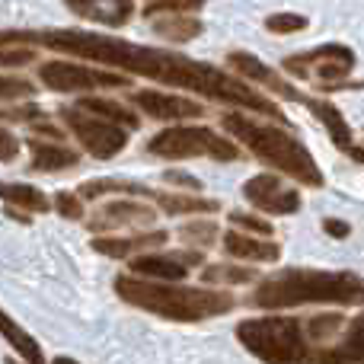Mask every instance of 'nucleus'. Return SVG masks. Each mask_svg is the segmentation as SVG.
<instances>
[{"label": "nucleus", "mask_w": 364, "mask_h": 364, "mask_svg": "<svg viewBox=\"0 0 364 364\" xmlns=\"http://www.w3.org/2000/svg\"><path fill=\"white\" fill-rule=\"evenodd\" d=\"M0 336H4L6 342H10L13 348H16L19 355H23L29 364H45V358H42V348H38V342L32 339L26 329H19V323L13 320L10 314H4L0 310Z\"/></svg>", "instance_id": "a211bd4d"}, {"label": "nucleus", "mask_w": 364, "mask_h": 364, "mask_svg": "<svg viewBox=\"0 0 364 364\" xmlns=\"http://www.w3.org/2000/svg\"><path fill=\"white\" fill-rule=\"evenodd\" d=\"M32 93V83L23 77H0V100H23Z\"/></svg>", "instance_id": "c85d7f7f"}, {"label": "nucleus", "mask_w": 364, "mask_h": 364, "mask_svg": "<svg viewBox=\"0 0 364 364\" xmlns=\"http://www.w3.org/2000/svg\"><path fill=\"white\" fill-rule=\"evenodd\" d=\"M132 102L138 109H144L151 119H160V122L198 119L201 115L198 102L182 100V96H173V93H157V90H141V93H132Z\"/></svg>", "instance_id": "9b49d317"}, {"label": "nucleus", "mask_w": 364, "mask_h": 364, "mask_svg": "<svg viewBox=\"0 0 364 364\" xmlns=\"http://www.w3.org/2000/svg\"><path fill=\"white\" fill-rule=\"evenodd\" d=\"M109 192H128V195H147L154 198V188L138 186V182H125V179H90L80 186V198H100Z\"/></svg>", "instance_id": "4be33fe9"}, {"label": "nucleus", "mask_w": 364, "mask_h": 364, "mask_svg": "<svg viewBox=\"0 0 364 364\" xmlns=\"http://www.w3.org/2000/svg\"><path fill=\"white\" fill-rule=\"evenodd\" d=\"M19 154V141L13 138L6 128H0V164H6V160H13Z\"/></svg>", "instance_id": "2f4dec72"}, {"label": "nucleus", "mask_w": 364, "mask_h": 364, "mask_svg": "<svg viewBox=\"0 0 364 364\" xmlns=\"http://www.w3.org/2000/svg\"><path fill=\"white\" fill-rule=\"evenodd\" d=\"M179 237L188 246H208L218 237V227H214V220H188V224L179 227Z\"/></svg>", "instance_id": "b1692460"}, {"label": "nucleus", "mask_w": 364, "mask_h": 364, "mask_svg": "<svg viewBox=\"0 0 364 364\" xmlns=\"http://www.w3.org/2000/svg\"><path fill=\"white\" fill-rule=\"evenodd\" d=\"M265 29L278 32V36H284V32H301V29H307V19L297 16V13H275V16L265 19Z\"/></svg>", "instance_id": "a878e982"}, {"label": "nucleus", "mask_w": 364, "mask_h": 364, "mask_svg": "<svg viewBox=\"0 0 364 364\" xmlns=\"http://www.w3.org/2000/svg\"><path fill=\"white\" fill-rule=\"evenodd\" d=\"M230 220H233L237 227H246V230L265 233V237L272 233V224H269V220H259V218H252V214H240V211H233V214H230Z\"/></svg>", "instance_id": "7c9ffc66"}, {"label": "nucleus", "mask_w": 364, "mask_h": 364, "mask_svg": "<svg viewBox=\"0 0 364 364\" xmlns=\"http://www.w3.org/2000/svg\"><path fill=\"white\" fill-rule=\"evenodd\" d=\"M166 243V230L157 233H144V237H125V240H93V250L102 252V256H132L134 250H144V246H164Z\"/></svg>", "instance_id": "6ab92c4d"}, {"label": "nucleus", "mask_w": 364, "mask_h": 364, "mask_svg": "<svg viewBox=\"0 0 364 364\" xmlns=\"http://www.w3.org/2000/svg\"><path fill=\"white\" fill-rule=\"evenodd\" d=\"M157 29H160V36L173 38V42H186V38L198 36L201 26L195 23V19H188V16H179V19H164Z\"/></svg>", "instance_id": "393cba45"}, {"label": "nucleus", "mask_w": 364, "mask_h": 364, "mask_svg": "<svg viewBox=\"0 0 364 364\" xmlns=\"http://www.w3.org/2000/svg\"><path fill=\"white\" fill-rule=\"evenodd\" d=\"M51 364H77V361H74V358H55Z\"/></svg>", "instance_id": "c9c22d12"}, {"label": "nucleus", "mask_w": 364, "mask_h": 364, "mask_svg": "<svg viewBox=\"0 0 364 364\" xmlns=\"http://www.w3.org/2000/svg\"><path fill=\"white\" fill-rule=\"evenodd\" d=\"M157 220V211L144 201H112V205L100 208L93 220H87L90 230H112V227H147Z\"/></svg>", "instance_id": "f8f14e48"}, {"label": "nucleus", "mask_w": 364, "mask_h": 364, "mask_svg": "<svg viewBox=\"0 0 364 364\" xmlns=\"http://www.w3.org/2000/svg\"><path fill=\"white\" fill-rule=\"evenodd\" d=\"M192 265H201V252H154V256L132 259V275L157 278V282H179L188 275Z\"/></svg>", "instance_id": "1a4fd4ad"}, {"label": "nucleus", "mask_w": 364, "mask_h": 364, "mask_svg": "<svg viewBox=\"0 0 364 364\" xmlns=\"http://www.w3.org/2000/svg\"><path fill=\"white\" fill-rule=\"evenodd\" d=\"M0 198L6 205H16V208H26V211H48V198L45 192L32 186H23V182H0Z\"/></svg>", "instance_id": "412c9836"}, {"label": "nucleus", "mask_w": 364, "mask_h": 364, "mask_svg": "<svg viewBox=\"0 0 364 364\" xmlns=\"http://www.w3.org/2000/svg\"><path fill=\"white\" fill-rule=\"evenodd\" d=\"M147 151L154 157H166V160H186V157H214V160H237L240 147L230 144L227 138L214 134L211 128L201 125H179V128H166L157 138L151 141Z\"/></svg>", "instance_id": "39448f33"}, {"label": "nucleus", "mask_w": 364, "mask_h": 364, "mask_svg": "<svg viewBox=\"0 0 364 364\" xmlns=\"http://www.w3.org/2000/svg\"><path fill=\"white\" fill-rule=\"evenodd\" d=\"M32 61V51L16 48V51H0V68H19V64H29Z\"/></svg>", "instance_id": "473e14b6"}, {"label": "nucleus", "mask_w": 364, "mask_h": 364, "mask_svg": "<svg viewBox=\"0 0 364 364\" xmlns=\"http://www.w3.org/2000/svg\"><path fill=\"white\" fill-rule=\"evenodd\" d=\"M55 208L61 211V218H68V220H80L83 218V198L77 192H58Z\"/></svg>", "instance_id": "cd10ccee"}, {"label": "nucleus", "mask_w": 364, "mask_h": 364, "mask_svg": "<svg viewBox=\"0 0 364 364\" xmlns=\"http://www.w3.org/2000/svg\"><path fill=\"white\" fill-rule=\"evenodd\" d=\"M310 109H314V115L326 125V132H329V138H333V144L336 147H342V151L348 154V157L355 160V164H361V147H358V141H355V134H352V128H348V122L342 119V112L333 106V102H310Z\"/></svg>", "instance_id": "ddd939ff"}, {"label": "nucleus", "mask_w": 364, "mask_h": 364, "mask_svg": "<svg viewBox=\"0 0 364 364\" xmlns=\"http://www.w3.org/2000/svg\"><path fill=\"white\" fill-rule=\"evenodd\" d=\"M252 272L246 269H233V265H211V269H205V282H227V284H243L250 282Z\"/></svg>", "instance_id": "bb28decb"}, {"label": "nucleus", "mask_w": 364, "mask_h": 364, "mask_svg": "<svg viewBox=\"0 0 364 364\" xmlns=\"http://www.w3.org/2000/svg\"><path fill=\"white\" fill-rule=\"evenodd\" d=\"M243 195L252 208L265 214H294L301 208V195L275 173H259L243 186Z\"/></svg>", "instance_id": "6e6552de"}, {"label": "nucleus", "mask_w": 364, "mask_h": 364, "mask_svg": "<svg viewBox=\"0 0 364 364\" xmlns=\"http://www.w3.org/2000/svg\"><path fill=\"white\" fill-rule=\"evenodd\" d=\"M32 170L38 173H55V170H68V166H77L80 154L68 151L61 144H51V141H38L32 138Z\"/></svg>", "instance_id": "dca6fc26"}, {"label": "nucleus", "mask_w": 364, "mask_h": 364, "mask_svg": "<svg viewBox=\"0 0 364 364\" xmlns=\"http://www.w3.org/2000/svg\"><path fill=\"white\" fill-rule=\"evenodd\" d=\"M237 339L265 364H320V348H310L304 339L301 320H246L237 326Z\"/></svg>", "instance_id": "20e7f679"}, {"label": "nucleus", "mask_w": 364, "mask_h": 364, "mask_svg": "<svg viewBox=\"0 0 364 364\" xmlns=\"http://www.w3.org/2000/svg\"><path fill=\"white\" fill-rule=\"evenodd\" d=\"M230 64L240 70L243 77H252V80H259V83H265V87L272 90V93H278V96H284V100H301V93H297L294 87H288L284 80H278V74L272 68H265L259 58H252V55H246V51H233L230 55Z\"/></svg>", "instance_id": "4468645a"}, {"label": "nucleus", "mask_w": 364, "mask_h": 364, "mask_svg": "<svg viewBox=\"0 0 364 364\" xmlns=\"http://www.w3.org/2000/svg\"><path fill=\"white\" fill-rule=\"evenodd\" d=\"M201 0H160V4H154L151 10H147V16H157V13H188V10H198Z\"/></svg>", "instance_id": "c756f323"}, {"label": "nucleus", "mask_w": 364, "mask_h": 364, "mask_svg": "<svg viewBox=\"0 0 364 364\" xmlns=\"http://www.w3.org/2000/svg\"><path fill=\"white\" fill-rule=\"evenodd\" d=\"M224 128L240 141L246 144L265 166L272 170H282L284 176L304 182V186H314L320 188L323 186V173L316 166L314 154L294 138V134L282 132L275 125H265V122H256V119H246V115H224Z\"/></svg>", "instance_id": "7ed1b4c3"}, {"label": "nucleus", "mask_w": 364, "mask_h": 364, "mask_svg": "<svg viewBox=\"0 0 364 364\" xmlns=\"http://www.w3.org/2000/svg\"><path fill=\"white\" fill-rule=\"evenodd\" d=\"M326 233L329 237H348V224H339V220H326Z\"/></svg>", "instance_id": "72a5a7b5"}, {"label": "nucleus", "mask_w": 364, "mask_h": 364, "mask_svg": "<svg viewBox=\"0 0 364 364\" xmlns=\"http://www.w3.org/2000/svg\"><path fill=\"white\" fill-rule=\"evenodd\" d=\"M224 250L237 259H252V262H275V259L282 256V246L265 243V240L243 237V233H237V230H230L224 237Z\"/></svg>", "instance_id": "f3484780"}, {"label": "nucleus", "mask_w": 364, "mask_h": 364, "mask_svg": "<svg viewBox=\"0 0 364 364\" xmlns=\"http://www.w3.org/2000/svg\"><path fill=\"white\" fill-rule=\"evenodd\" d=\"M166 179L179 182V186H188V188H201V182H198V179H192V176H182V173H166Z\"/></svg>", "instance_id": "f704fd0d"}, {"label": "nucleus", "mask_w": 364, "mask_h": 364, "mask_svg": "<svg viewBox=\"0 0 364 364\" xmlns=\"http://www.w3.org/2000/svg\"><path fill=\"white\" fill-rule=\"evenodd\" d=\"M115 291L134 307H144L166 320L198 323L208 316H220L233 310V297L224 291H201V288H176L173 282H141L138 275H119Z\"/></svg>", "instance_id": "f03ea898"}, {"label": "nucleus", "mask_w": 364, "mask_h": 364, "mask_svg": "<svg viewBox=\"0 0 364 364\" xmlns=\"http://www.w3.org/2000/svg\"><path fill=\"white\" fill-rule=\"evenodd\" d=\"M364 284L355 272H314L288 269L265 278L252 294L256 307L284 310L301 304H361Z\"/></svg>", "instance_id": "f257e3e1"}, {"label": "nucleus", "mask_w": 364, "mask_h": 364, "mask_svg": "<svg viewBox=\"0 0 364 364\" xmlns=\"http://www.w3.org/2000/svg\"><path fill=\"white\" fill-rule=\"evenodd\" d=\"M288 61H294V64H316V74H314L316 83L333 87V83H339L342 77L352 70L355 55H352V48H346V45H323V48L307 51V55L288 58Z\"/></svg>", "instance_id": "9d476101"}, {"label": "nucleus", "mask_w": 364, "mask_h": 364, "mask_svg": "<svg viewBox=\"0 0 364 364\" xmlns=\"http://www.w3.org/2000/svg\"><path fill=\"white\" fill-rule=\"evenodd\" d=\"M64 122H68L70 132L80 138V144L87 147L90 157H96V160H112L115 154H122L128 144V132L122 125L100 119V115H90L77 106L64 112Z\"/></svg>", "instance_id": "423d86ee"}, {"label": "nucleus", "mask_w": 364, "mask_h": 364, "mask_svg": "<svg viewBox=\"0 0 364 364\" xmlns=\"http://www.w3.org/2000/svg\"><path fill=\"white\" fill-rule=\"evenodd\" d=\"M154 201L164 208L166 214H208V211H218V201H208V198H195V195H157L154 192Z\"/></svg>", "instance_id": "5701e85b"}, {"label": "nucleus", "mask_w": 364, "mask_h": 364, "mask_svg": "<svg viewBox=\"0 0 364 364\" xmlns=\"http://www.w3.org/2000/svg\"><path fill=\"white\" fill-rule=\"evenodd\" d=\"M77 109H83V112H90V115H100V119H106V122H115V125H122V128H138V115L128 112L125 106H119V102H112V100L87 96V100L77 102Z\"/></svg>", "instance_id": "aec40b11"}, {"label": "nucleus", "mask_w": 364, "mask_h": 364, "mask_svg": "<svg viewBox=\"0 0 364 364\" xmlns=\"http://www.w3.org/2000/svg\"><path fill=\"white\" fill-rule=\"evenodd\" d=\"M70 10L102 26H122L132 16V0H70Z\"/></svg>", "instance_id": "2eb2a0df"}, {"label": "nucleus", "mask_w": 364, "mask_h": 364, "mask_svg": "<svg viewBox=\"0 0 364 364\" xmlns=\"http://www.w3.org/2000/svg\"><path fill=\"white\" fill-rule=\"evenodd\" d=\"M45 87L58 90V93H80V90H96V87H122L125 77L109 74V70L83 68V64H68V61H48L38 68Z\"/></svg>", "instance_id": "0eeeda50"}]
</instances>
